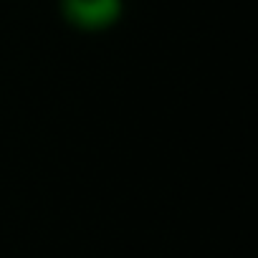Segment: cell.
<instances>
[{"instance_id":"1","label":"cell","mask_w":258,"mask_h":258,"mask_svg":"<svg viewBox=\"0 0 258 258\" xmlns=\"http://www.w3.org/2000/svg\"><path fill=\"white\" fill-rule=\"evenodd\" d=\"M61 18L81 33H104L124 16V0H58Z\"/></svg>"}]
</instances>
